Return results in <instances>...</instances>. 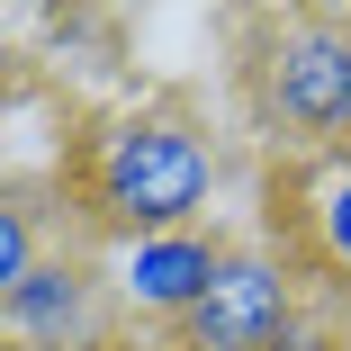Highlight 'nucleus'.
Instances as JSON below:
<instances>
[{
	"label": "nucleus",
	"mask_w": 351,
	"mask_h": 351,
	"mask_svg": "<svg viewBox=\"0 0 351 351\" xmlns=\"http://www.w3.org/2000/svg\"><path fill=\"white\" fill-rule=\"evenodd\" d=\"M217 189H226V135L207 126L180 90L108 108V117L82 135V154H73L82 217H90L99 234H117V243L207 226Z\"/></svg>",
	"instance_id": "f257e3e1"
},
{
	"label": "nucleus",
	"mask_w": 351,
	"mask_h": 351,
	"mask_svg": "<svg viewBox=\"0 0 351 351\" xmlns=\"http://www.w3.org/2000/svg\"><path fill=\"white\" fill-rule=\"evenodd\" d=\"M234 99L279 171L351 154V10H252L234 19Z\"/></svg>",
	"instance_id": "f03ea898"
},
{
	"label": "nucleus",
	"mask_w": 351,
	"mask_h": 351,
	"mask_svg": "<svg viewBox=\"0 0 351 351\" xmlns=\"http://www.w3.org/2000/svg\"><path fill=\"white\" fill-rule=\"evenodd\" d=\"M324 306L306 298L298 252H279L270 234H226V270L207 306L171 333V351H279L298 324H315Z\"/></svg>",
	"instance_id": "7ed1b4c3"
},
{
	"label": "nucleus",
	"mask_w": 351,
	"mask_h": 351,
	"mask_svg": "<svg viewBox=\"0 0 351 351\" xmlns=\"http://www.w3.org/2000/svg\"><path fill=\"white\" fill-rule=\"evenodd\" d=\"M117 270H99L90 252H45L10 298H0V324H10L19 351H108L117 342Z\"/></svg>",
	"instance_id": "20e7f679"
},
{
	"label": "nucleus",
	"mask_w": 351,
	"mask_h": 351,
	"mask_svg": "<svg viewBox=\"0 0 351 351\" xmlns=\"http://www.w3.org/2000/svg\"><path fill=\"white\" fill-rule=\"evenodd\" d=\"M217 270H226V234L217 226H189V234H145V243H117V298L135 315H154V324H189L207 306V289H217Z\"/></svg>",
	"instance_id": "39448f33"
},
{
	"label": "nucleus",
	"mask_w": 351,
	"mask_h": 351,
	"mask_svg": "<svg viewBox=\"0 0 351 351\" xmlns=\"http://www.w3.org/2000/svg\"><path fill=\"white\" fill-rule=\"evenodd\" d=\"M289 226L306 243V270H324V289L351 298V154L289 171Z\"/></svg>",
	"instance_id": "423d86ee"
},
{
	"label": "nucleus",
	"mask_w": 351,
	"mask_h": 351,
	"mask_svg": "<svg viewBox=\"0 0 351 351\" xmlns=\"http://www.w3.org/2000/svg\"><path fill=\"white\" fill-rule=\"evenodd\" d=\"M36 261H45L36 252V207H27V189H10V198H0V298H10Z\"/></svg>",
	"instance_id": "0eeeda50"
},
{
	"label": "nucleus",
	"mask_w": 351,
	"mask_h": 351,
	"mask_svg": "<svg viewBox=\"0 0 351 351\" xmlns=\"http://www.w3.org/2000/svg\"><path fill=\"white\" fill-rule=\"evenodd\" d=\"M279 351H351V333H342L333 315H315V324H298V333L279 342Z\"/></svg>",
	"instance_id": "6e6552de"
}]
</instances>
